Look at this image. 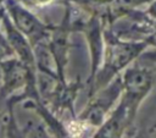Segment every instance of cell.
<instances>
[{
    "instance_id": "cell-1",
    "label": "cell",
    "mask_w": 156,
    "mask_h": 138,
    "mask_svg": "<svg viewBox=\"0 0 156 138\" xmlns=\"http://www.w3.org/2000/svg\"><path fill=\"white\" fill-rule=\"evenodd\" d=\"M145 48V44L141 43H112L107 50V57L102 71L98 74L96 84L104 85L111 79L116 72L124 68L132 60H134Z\"/></svg>"
},
{
    "instance_id": "cell-2",
    "label": "cell",
    "mask_w": 156,
    "mask_h": 138,
    "mask_svg": "<svg viewBox=\"0 0 156 138\" xmlns=\"http://www.w3.org/2000/svg\"><path fill=\"white\" fill-rule=\"evenodd\" d=\"M152 72L143 66H132L127 68L122 79L124 89L123 100L135 111L140 100L147 94L152 85Z\"/></svg>"
},
{
    "instance_id": "cell-3",
    "label": "cell",
    "mask_w": 156,
    "mask_h": 138,
    "mask_svg": "<svg viewBox=\"0 0 156 138\" xmlns=\"http://www.w3.org/2000/svg\"><path fill=\"white\" fill-rule=\"evenodd\" d=\"M122 90V81L115 79L108 87L101 90L94 100L90 101V104L83 111L80 120L93 127H100L106 120L107 111L113 105Z\"/></svg>"
},
{
    "instance_id": "cell-4",
    "label": "cell",
    "mask_w": 156,
    "mask_h": 138,
    "mask_svg": "<svg viewBox=\"0 0 156 138\" xmlns=\"http://www.w3.org/2000/svg\"><path fill=\"white\" fill-rule=\"evenodd\" d=\"M135 111L122 99L117 109L99 127L93 138H122Z\"/></svg>"
},
{
    "instance_id": "cell-5",
    "label": "cell",
    "mask_w": 156,
    "mask_h": 138,
    "mask_svg": "<svg viewBox=\"0 0 156 138\" xmlns=\"http://www.w3.org/2000/svg\"><path fill=\"white\" fill-rule=\"evenodd\" d=\"M147 0H113V5L117 7H129L134 5H139Z\"/></svg>"
},
{
    "instance_id": "cell-6",
    "label": "cell",
    "mask_w": 156,
    "mask_h": 138,
    "mask_svg": "<svg viewBox=\"0 0 156 138\" xmlns=\"http://www.w3.org/2000/svg\"><path fill=\"white\" fill-rule=\"evenodd\" d=\"M147 43H150V44H152V45H156V29H155V32L151 33L150 37L147 38Z\"/></svg>"
},
{
    "instance_id": "cell-7",
    "label": "cell",
    "mask_w": 156,
    "mask_h": 138,
    "mask_svg": "<svg viewBox=\"0 0 156 138\" xmlns=\"http://www.w3.org/2000/svg\"><path fill=\"white\" fill-rule=\"evenodd\" d=\"M150 12H151V13H152V15L156 17V2H155V4H154L151 7H150Z\"/></svg>"
}]
</instances>
